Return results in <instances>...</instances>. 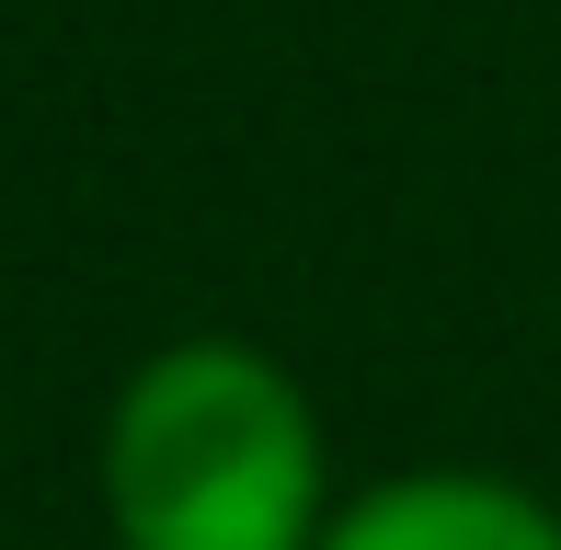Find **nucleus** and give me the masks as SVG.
I'll return each instance as SVG.
<instances>
[{
  "instance_id": "1",
  "label": "nucleus",
  "mask_w": 561,
  "mask_h": 550,
  "mask_svg": "<svg viewBox=\"0 0 561 550\" xmlns=\"http://www.w3.org/2000/svg\"><path fill=\"white\" fill-rule=\"evenodd\" d=\"M115 550H310L321 539V424L264 344H161L104 413Z\"/></svg>"
},
{
  "instance_id": "2",
  "label": "nucleus",
  "mask_w": 561,
  "mask_h": 550,
  "mask_svg": "<svg viewBox=\"0 0 561 550\" xmlns=\"http://www.w3.org/2000/svg\"><path fill=\"white\" fill-rule=\"evenodd\" d=\"M310 550H561V516L493 470H401L321 516Z\"/></svg>"
}]
</instances>
